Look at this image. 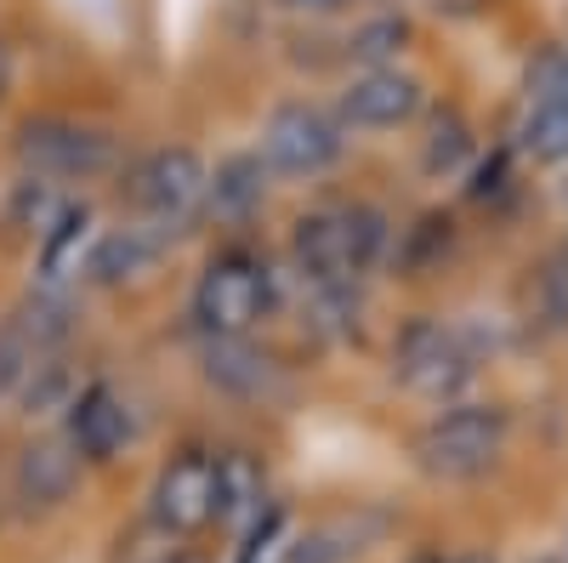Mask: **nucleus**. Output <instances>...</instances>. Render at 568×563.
<instances>
[{
    "label": "nucleus",
    "instance_id": "2eb2a0df",
    "mask_svg": "<svg viewBox=\"0 0 568 563\" xmlns=\"http://www.w3.org/2000/svg\"><path fill=\"white\" fill-rule=\"evenodd\" d=\"M375 535H382V519H375V512H342V519L307 530L291 546V563H353L358 552H369Z\"/></svg>",
    "mask_w": 568,
    "mask_h": 563
},
{
    "label": "nucleus",
    "instance_id": "9b49d317",
    "mask_svg": "<svg viewBox=\"0 0 568 563\" xmlns=\"http://www.w3.org/2000/svg\"><path fill=\"white\" fill-rule=\"evenodd\" d=\"M80 455H74V444L69 439H40V444H29L23 455H18V473H12V490H18V501H23V512H58L69 495H74V484H80Z\"/></svg>",
    "mask_w": 568,
    "mask_h": 563
},
{
    "label": "nucleus",
    "instance_id": "aec40b11",
    "mask_svg": "<svg viewBox=\"0 0 568 563\" xmlns=\"http://www.w3.org/2000/svg\"><path fill=\"white\" fill-rule=\"evenodd\" d=\"M409 46V23L404 18H369L353 40H347V52L358 58V63H369V69H387V58H398Z\"/></svg>",
    "mask_w": 568,
    "mask_h": 563
},
{
    "label": "nucleus",
    "instance_id": "6ab92c4d",
    "mask_svg": "<svg viewBox=\"0 0 568 563\" xmlns=\"http://www.w3.org/2000/svg\"><path fill=\"white\" fill-rule=\"evenodd\" d=\"M466 154H471V125H466L455 109H444V114L433 120V131H426L420 165H426V177H449Z\"/></svg>",
    "mask_w": 568,
    "mask_h": 563
},
{
    "label": "nucleus",
    "instance_id": "f3484780",
    "mask_svg": "<svg viewBox=\"0 0 568 563\" xmlns=\"http://www.w3.org/2000/svg\"><path fill=\"white\" fill-rule=\"evenodd\" d=\"M517 137H524V154L535 165H562L568 160V98H540Z\"/></svg>",
    "mask_w": 568,
    "mask_h": 563
},
{
    "label": "nucleus",
    "instance_id": "a878e982",
    "mask_svg": "<svg viewBox=\"0 0 568 563\" xmlns=\"http://www.w3.org/2000/svg\"><path fill=\"white\" fill-rule=\"evenodd\" d=\"M540 98H568V58H557L540 80Z\"/></svg>",
    "mask_w": 568,
    "mask_h": 563
},
{
    "label": "nucleus",
    "instance_id": "9d476101",
    "mask_svg": "<svg viewBox=\"0 0 568 563\" xmlns=\"http://www.w3.org/2000/svg\"><path fill=\"white\" fill-rule=\"evenodd\" d=\"M415 109H420V80L398 74V69H364L342 91V120L358 131H393V125L415 120Z\"/></svg>",
    "mask_w": 568,
    "mask_h": 563
},
{
    "label": "nucleus",
    "instance_id": "f257e3e1",
    "mask_svg": "<svg viewBox=\"0 0 568 563\" xmlns=\"http://www.w3.org/2000/svg\"><path fill=\"white\" fill-rule=\"evenodd\" d=\"M387 240H393L387 217L364 200H353V205H324V211L296 217L291 257L313 291H329V285H358L387 257Z\"/></svg>",
    "mask_w": 568,
    "mask_h": 563
},
{
    "label": "nucleus",
    "instance_id": "f03ea898",
    "mask_svg": "<svg viewBox=\"0 0 568 563\" xmlns=\"http://www.w3.org/2000/svg\"><path fill=\"white\" fill-rule=\"evenodd\" d=\"M506 450V410L495 404H444L415 433V466L438 484L484 479Z\"/></svg>",
    "mask_w": 568,
    "mask_h": 563
},
{
    "label": "nucleus",
    "instance_id": "ddd939ff",
    "mask_svg": "<svg viewBox=\"0 0 568 563\" xmlns=\"http://www.w3.org/2000/svg\"><path fill=\"white\" fill-rule=\"evenodd\" d=\"M160 251H165V240L154 228H114V233H103L98 245H91V257H85V279L91 285H125V279H142L154 262H160Z\"/></svg>",
    "mask_w": 568,
    "mask_h": 563
},
{
    "label": "nucleus",
    "instance_id": "bb28decb",
    "mask_svg": "<svg viewBox=\"0 0 568 563\" xmlns=\"http://www.w3.org/2000/svg\"><path fill=\"white\" fill-rule=\"evenodd\" d=\"M284 7H291V12H336L342 0H284Z\"/></svg>",
    "mask_w": 568,
    "mask_h": 563
},
{
    "label": "nucleus",
    "instance_id": "f8f14e48",
    "mask_svg": "<svg viewBox=\"0 0 568 563\" xmlns=\"http://www.w3.org/2000/svg\"><path fill=\"white\" fill-rule=\"evenodd\" d=\"M205 382L233 399H273L278 364L262 348H251V336H205Z\"/></svg>",
    "mask_w": 568,
    "mask_h": 563
},
{
    "label": "nucleus",
    "instance_id": "72a5a7b5",
    "mask_svg": "<svg viewBox=\"0 0 568 563\" xmlns=\"http://www.w3.org/2000/svg\"><path fill=\"white\" fill-rule=\"evenodd\" d=\"M562 563H568V535H562Z\"/></svg>",
    "mask_w": 568,
    "mask_h": 563
},
{
    "label": "nucleus",
    "instance_id": "c756f323",
    "mask_svg": "<svg viewBox=\"0 0 568 563\" xmlns=\"http://www.w3.org/2000/svg\"><path fill=\"white\" fill-rule=\"evenodd\" d=\"M455 563H495L489 552H466V557H455Z\"/></svg>",
    "mask_w": 568,
    "mask_h": 563
},
{
    "label": "nucleus",
    "instance_id": "393cba45",
    "mask_svg": "<svg viewBox=\"0 0 568 563\" xmlns=\"http://www.w3.org/2000/svg\"><path fill=\"white\" fill-rule=\"evenodd\" d=\"M506 188V154H495V160H484L478 165V182H471V200H495Z\"/></svg>",
    "mask_w": 568,
    "mask_h": 563
},
{
    "label": "nucleus",
    "instance_id": "6e6552de",
    "mask_svg": "<svg viewBox=\"0 0 568 563\" xmlns=\"http://www.w3.org/2000/svg\"><path fill=\"white\" fill-rule=\"evenodd\" d=\"M262 160L284 177H318L342 160V125L313 103H278L262 125Z\"/></svg>",
    "mask_w": 568,
    "mask_h": 563
},
{
    "label": "nucleus",
    "instance_id": "20e7f679",
    "mask_svg": "<svg viewBox=\"0 0 568 563\" xmlns=\"http://www.w3.org/2000/svg\"><path fill=\"white\" fill-rule=\"evenodd\" d=\"M12 154L29 177H63V182H91V177H109L120 165V143L109 131L80 125V120H58V114L23 120Z\"/></svg>",
    "mask_w": 568,
    "mask_h": 563
},
{
    "label": "nucleus",
    "instance_id": "0eeeda50",
    "mask_svg": "<svg viewBox=\"0 0 568 563\" xmlns=\"http://www.w3.org/2000/svg\"><path fill=\"white\" fill-rule=\"evenodd\" d=\"M149 519L165 535H200L222 519V455L211 450H182L160 466L149 490Z\"/></svg>",
    "mask_w": 568,
    "mask_h": 563
},
{
    "label": "nucleus",
    "instance_id": "423d86ee",
    "mask_svg": "<svg viewBox=\"0 0 568 563\" xmlns=\"http://www.w3.org/2000/svg\"><path fill=\"white\" fill-rule=\"evenodd\" d=\"M471 370H478V359H471L466 336L438 319H409L393 342V375L433 404H455L460 388L471 382Z\"/></svg>",
    "mask_w": 568,
    "mask_h": 563
},
{
    "label": "nucleus",
    "instance_id": "a211bd4d",
    "mask_svg": "<svg viewBox=\"0 0 568 563\" xmlns=\"http://www.w3.org/2000/svg\"><path fill=\"white\" fill-rule=\"evenodd\" d=\"M12 319H18V331H23L40 353H52V348L69 336V296H58V291H34Z\"/></svg>",
    "mask_w": 568,
    "mask_h": 563
},
{
    "label": "nucleus",
    "instance_id": "39448f33",
    "mask_svg": "<svg viewBox=\"0 0 568 563\" xmlns=\"http://www.w3.org/2000/svg\"><path fill=\"white\" fill-rule=\"evenodd\" d=\"M273 308V273L251 251H222L194 285V319L205 336H251V324Z\"/></svg>",
    "mask_w": 568,
    "mask_h": 563
},
{
    "label": "nucleus",
    "instance_id": "dca6fc26",
    "mask_svg": "<svg viewBox=\"0 0 568 563\" xmlns=\"http://www.w3.org/2000/svg\"><path fill=\"white\" fill-rule=\"evenodd\" d=\"M449 251H455V217L426 211V217H415V222L404 228V240H398V268H404L409 279H420V273H433Z\"/></svg>",
    "mask_w": 568,
    "mask_h": 563
},
{
    "label": "nucleus",
    "instance_id": "1a4fd4ad",
    "mask_svg": "<svg viewBox=\"0 0 568 563\" xmlns=\"http://www.w3.org/2000/svg\"><path fill=\"white\" fill-rule=\"evenodd\" d=\"M63 439L74 444L80 461H114L131 439V410L114 388L91 382L85 393L69 399V421H63Z\"/></svg>",
    "mask_w": 568,
    "mask_h": 563
},
{
    "label": "nucleus",
    "instance_id": "4468645a",
    "mask_svg": "<svg viewBox=\"0 0 568 563\" xmlns=\"http://www.w3.org/2000/svg\"><path fill=\"white\" fill-rule=\"evenodd\" d=\"M267 200V171H262V154H233L216 165L211 177V194H205V211L222 217V222H245L251 211H262Z\"/></svg>",
    "mask_w": 568,
    "mask_h": 563
},
{
    "label": "nucleus",
    "instance_id": "4be33fe9",
    "mask_svg": "<svg viewBox=\"0 0 568 563\" xmlns=\"http://www.w3.org/2000/svg\"><path fill=\"white\" fill-rule=\"evenodd\" d=\"M34 359H40V348L18 331V319L0 324V393H18L23 375L34 370Z\"/></svg>",
    "mask_w": 568,
    "mask_h": 563
},
{
    "label": "nucleus",
    "instance_id": "b1692460",
    "mask_svg": "<svg viewBox=\"0 0 568 563\" xmlns=\"http://www.w3.org/2000/svg\"><path fill=\"white\" fill-rule=\"evenodd\" d=\"M63 388H69L63 364L40 353L34 370L23 375V404H29V415H40V410H69V404H63Z\"/></svg>",
    "mask_w": 568,
    "mask_h": 563
},
{
    "label": "nucleus",
    "instance_id": "c85d7f7f",
    "mask_svg": "<svg viewBox=\"0 0 568 563\" xmlns=\"http://www.w3.org/2000/svg\"><path fill=\"white\" fill-rule=\"evenodd\" d=\"M160 563H205V557H194V552H171V557H160Z\"/></svg>",
    "mask_w": 568,
    "mask_h": 563
},
{
    "label": "nucleus",
    "instance_id": "7ed1b4c3",
    "mask_svg": "<svg viewBox=\"0 0 568 563\" xmlns=\"http://www.w3.org/2000/svg\"><path fill=\"white\" fill-rule=\"evenodd\" d=\"M205 194H211V171L200 165L194 149H154L149 160H136V171L125 182L136 222L154 228L160 240L194 228L205 217Z\"/></svg>",
    "mask_w": 568,
    "mask_h": 563
},
{
    "label": "nucleus",
    "instance_id": "2f4dec72",
    "mask_svg": "<svg viewBox=\"0 0 568 563\" xmlns=\"http://www.w3.org/2000/svg\"><path fill=\"white\" fill-rule=\"evenodd\" d=\"M551 262H557V268H562V273H568V240H562V245H557V257H551Z\"/></svg>",
    "mask_w": 568,
    "mask_h": 563
},
{
    "label": "nucleus",
    "instance_id": "cd10ccee",
    "mask_svg": "<svg viewBox=\"0 0 568 563\" xmlns=\"http://www.w3.org/2000/svg\"><path fill=\"white\" fill-rule=\"evenodd\" d=\"M7 74H12V63H7V46H0V98H7Z\"/></svg>",
    "mask_w": 568,
    "mask_h": 563
},
{
    "label": "nucleus",
    "instance_id": "7c9ffc66",
    "mask_svg": "<svg viewBox=\"0 0 568 563\" xmlns=\"http://www.w3.org/2000/svg\"><path fill=\"white\" fill-rule=\"evenodd\" d=\"M409 563H455V557H438V552H420V557H409Z\"/></svg>",
    "mask_w": 568,
    "mask_h": 563
},
{
    "label": "nucleus",
    "instance_id": "5701e85b",
    "mask_svg": "<svg viewBox=\"0 0 568 563\" xmlns=\"http://www.w3.org/2000/svg\"><path fill=\"white\" fill-rule=\"evenodd\" d=\"M262 501V473L245 461V455H222V519L245 512Z\"/></svg>",
    "mask_w": 568,
    "mask_h": 563
},
{
    "label": "nucleus",
    "instance_id": "473e14b6",
    "mask_svg": "<svg viewBox=\"0 0 568 563\" xmlns=\"http://www.w3.org/2000/svg\"><path fill=\"white\" fill-rule=\"evenodd\" d=\"M535 563H562V557H535Z\"/></svg>",
    "mask_w": 568,
    "mask_h": 563
},
{
    "label": "nucleus",
    "instance_id": "412c9836",
    "mask_svg": "<svg viewBox=\"0 0 568 563\" xmlns=\"http://www.w3.org/2000/svg\"><path fill=\"white\" fill-rule=\"evenodd\" d=\"M529 313H535L540 331H568V273L557 262H546L529 279Z\"/></svg>",
    "mask_w": 568,
    "mask_h": 563
}]
</instances>
